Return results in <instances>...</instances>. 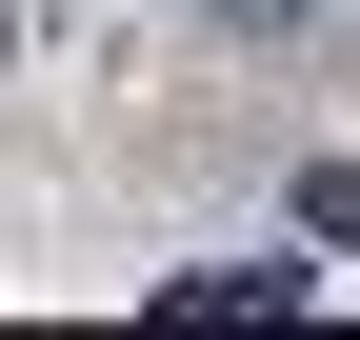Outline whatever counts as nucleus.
I'll return each instance as SVG.
<instances>
[{
	"label": "nucleus",
	"mask_w": 360,
	"mask_h": 340,
	"mask_svg": "<svg viewBox=\"0 0 360 340\" xmlns=\"http://www.w3.org/2000/svg\"><path fill=\"white\" fill-rule=\"evenodd\" d=\"M220 301H240V320H281V301H300V261H220V280H160V320H220Z\"/></svg>",
	"instance_id": "nucleus-1"
},
{
	"label": "nucleus",
	"mask_w": 360,
	"mask_h": 340,
	"mask_svg": "<svg viewBox=\"0 0 360 340\" xmlns=\"http://www.w3.org/2000/svg\"><path fill=\"white\" fill-rule=\"evenodd\" d=\"M300 240H321V261H360V160H321V181H300Z\"/></svg>",
	"instance_id": "nucleus-2"
}]
</instances>
